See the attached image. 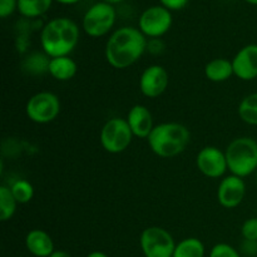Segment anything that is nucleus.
Instances as JSON below:
<instances>
[{
    "label": "nucleus",
    "mask_w": 257,
    "mask_h": 257,
    "mask_svg": "<svg viewBox=\"0 0 257 257\" xmlns=\"http://www.w3.org/2000/svg\"><path fill=\"white\" fill-rule=\"evenodd\" d=\"M147 38L138 28H119L109 35L105 43V60L114 69H127L147 52Z\"/></svg>",
    "instance_id": "obj_1"
},
{
    "label": "nucleus",
    "mask_w": 257,
    "mask_h": 257,
    "mask_svg": "<svg viewBox=\"0 0 257 257\" xmlns=\"http://www.w3.org/2000/svg\"><path fill=\"white\" fill-rule=\"evenodd\" d=\"M80 30L69 18H54L43 27L40 45L49 58L69 55L79 43Z\"/></svg>",
    "instance_id": "obj_2"
},
{
    "label": "nucleus",
    "mask_w": 257,
    "mask_h": 257,
    "mask_svg": "<svg viewBox=\"0 0 257 257\" xmlns=\"http://www.w3.org/2000/svg\"><path fill=\"white\" fill-rule=\"evenodd\" d=\"M190 141V130L178 122L156 124L147 138L151 151L161 158L177 157L187 148Z\"/></svg>",
    "instance_id": "obj_3"
},
{
    "label": "nucleus",
    "mask_w": 257,
    "mask_h": 257,
    "mask_svg": "<svg viewBox=\"0 0 257 257\" xmlns=\"http://www.w3.org/2000/svg\"><path fill=\"white\" fill-rule=\"evenodd\" d=\"M225 153L231 175L245 178L257 172V141L253 138H235Z\"/></svg>",
    "instance_id": "obj_4"
},
{
    "label": "nucleus",
    "mask_w": 257,
    "mask_h": 257,
    "mask_svg": "<svg viewBox=\"0 0 257 257\" xmlns=\"http://www.w3.org/2000/svg\"><path fill=\"white\" fill-rule=\"evenodd\" d=\"M133 133L125 118L108 119L100 130L99 141L103 150L110 155H118L127 150L133 141Z\"/></svg>",
    "instance_id": "obj_5"
},
{
    "label": "nucleus",
    "mask_w": 257,
    "mask_h": 257,
    "mask_svg": "<svg viewBox=\"0 0 257 257\" xmlns=\"http://www.w3.org/2000/svg\"><path fill=\"white\" fill-rule=\"evenodd\" d=\"M117 19V13L112 4L99 2L92 5L85 12L82 20V28L90 38H100L113 29Z\"/></svg>",
    "instance_id": "obj_6"
},
{
    "label": "nucleus",
    "mask_w": 257,
    "mask_h": 257,
    "mask_svg": "<svg viewBox=\"0 0 257 257\" xmlns=\"http://www.w3.org/2000/svg\"><path fill=\"white\" fill-rule=\"evenodd\" d=\"M60 99L57 94L48 90L35 93L28 99L25 114L37 124H48L57 119L60 113Z\"/></svg>",
    "instance_id": "obj_7"
},
{
    "label": "nucleus",
    "mask_w": 257,
    "mask_h": 257,
    "mask_svg": "<svg viewBox=\"0 0 257 257\" xmlns=\"http://www.w3.org/2000/svg\"><path fill=\"white\" fill-rule=\"evenodd\" d=\"M140 246L145 257H172L176 242L166 228L151 226L141 233Z\"/></svg>",
    "instance_id": "obj_8"
},
{
    "label": "nucleus",
    "mask_w": 257,
    "mask_h": 257,
    "mask_svg": "<svg viewBox=\"0 0 257 257\" xmlns=\"http://www.w3.org/2000/svg\"><path fill=\"white\" fill-rule=\"evenodd\" d=\"M172 13L162 5L150 7L141 14L138 29L150 39H161L172 27Z\"/></svg>",
    "instance_id": "obj_9"
},
{
    "label": "nucleus",
    "mask_w": 257,
    "mask_h": 257,
    "mask_svg": "<svg viewBox=\"0 0 257 257\" xmlns=\"http://www.w3.org/2000/svg\"><path fill=\"white\" fill-rule=\"evenodd\" d=\"M197 170L205 177L223 178L228 171L226 153L215 146H206L196 156Z\"/></svg>",
    "instance_id": "obj_10"
},
{
    "label": "nucleus",
    "mask_w": 257,
    "mask_h": 257,
    "mask_svg": "<svg viewBox=\"0 0 257 257\" xmlns=\"http://www.w3.org/2000/svg\"><path fill=\"white\" fill-rule=\"evenodd\" d=\"M170 84V75L165 67L152 64L146 68L140 77V90L145 97L158 98L166 92Z\"/></svg>",
    "instance_id": "obj_11"
},
{
    "label": "nucleus",
    "mask_w": 257,
    "mask_h": 257,
    "mask_svg": "<svg viewBox=\"0 0 257 257\" xmlns=\"http://www.w3.org/2000/svg\"><path fill=\"white\" fill-rule=\"evenodd\" d=\"M246 195L245 180L238 176L228 175L221 178L217 187V201L223 208L232 210L242 203Z\"/></svg>",
    "instance_id": "obj_12"
},
{
    "label": "nucleus",
    "mask_w": 257,
    "mask_h": 257,
    "mask_svg": "<svg viewBox=\"0 0 257 257\" xmlns=\"http://www.w3.org/2000/svg\"><path fill=\"white\" fill-rule=\"evenodd\" d=\"M233 74L243 82L257 78V44H247L241 48L232 58Z\"/></svg>",
    "instance_id": "obj_13"
},
{
    "label": "nucleus",
    "mask_w": 257,
    "mask_h": 257,
    "mask_svg": "<svg viewBox=\"0 0 257 257\" xmlns=\"http://www.w3.org/2000/svg\"><path fill=\"white\" fill-rule=\"evenodd\" d=\"M133 136L141 140H147L155 128L153 115L151 110L143 104H136L128 110L125 117Z\"/></svg>",
    "instance_id": "obj_14"
},
{
    "label": "nucleus",
    "mask_w": 257,
    "mask_h": 257,
    "mask_svg": "<svg viewBox=\"0 0 257 257\" xmlns=\"http://www.w3.org/2000/svg\"><path fill=\"white\" fill-rule=\"evenodd\" d=\"M25 247L35 257H49L55 251L52 236L40 228H34L27 233Z\"/></svg>",
    "instance_id": "obj_15"
},
{
    "label": "nucleus",
    "mask_w": 257,
    "mask_h": 257,
    "mask_svg": "<svg viewBox=\"0 0 257 257\" xmlns=\"http://www.w3.org/2000/svg\"><path fill=\"white\" fill-rule=\"evenodd\" d=\"M78 72V65L70 55L50 58L48 73L58 82H68L73 79Z\"/></svg>",
    "instance_id": "obj_16"
},
{
    "label": "nucleus",
    "mask_w": 257,
    "mask_h": 257,
    "mask_svg": "<svg viewBox=\"0 0 257 257\" xmlns=\"http://www.w3.org/2000/svg\"><path fill=\"white\" fill-rule=\"evenodd\" d=\"M205 75L210 82L222 83L230 79L233 74L232 62L226 58H215L205 67Z\"/></svg>",
    "instance_id": "obj_17"
},
{
    "label": "nucleus",
    "mask_w": 257,
    "mask_h": 257,
    "mask_svg": "<svg viewBox=\"0 0 257 257\" xmlns=\"http://www.w3.org/2000/svg\"><path fill=\"white\" fill-rule=\"evenodd\" d=\"M54 0H18V12L27 19H35L44 15Z\"/></svg>",
    "instance_id": "obj_18"
},
{
    "label": "nucleus",
    "mask_w": 257,
    "mask_h": 257,
    "mask_svg": "<svg viewBox=\"0 0 257 257\" xmlns=\"http://www.w3.org/2000/svg\"><path fill=\"white\" fill-rule=\"evenodd\" d=\"M205 243L197 237H187L176 243L172 257H205Z\"/></svg>",
    "instance_id": "obj_19"
},
{
    "label": "nucleus",
    "mask_w": 257,
    "mask_h": 257,
    "mask_svg": "<svg viewBox=\"0 0 257 257\" xmlns=\"http://www.w3.org/2000/svg\"><path fill=\"white\" fill-rule=\"evenodd\" d=\"M237 113L242 122L257 127V92L242 98L238 104Z\"/></svg>",
    "instance_id": "obj_20"
},
{
    "label": "nucleus",
    "mask_w": 257,
    "mask_h": 257,
    "mask_svg": "<svg viewBox=\"0 0 257 257\" xmlns=\"http://www.w3.org/2000/svg\"><path fill=\"white\" fill-rule=\"evenodd\" d=\"M18 205L19 203L15 200L9 186H0V220L3 222L12 220L17 212Z\"/></svg>",
    "instance_id": "obj_21"
},
{
    "label": "nucleus",
    "mask_w": 257,
    "mask_h": 257,
    "mask_svg": "<svg viewBox=\"0 0 257 257\" xmlns=\"http://www.w3.org/2000/svg\"><path fill=\"white\" fill-rule=\"evenodd\" d=\"M50 58L44 52L30 53L23 62V69L29 74H44L48 73Z\"/></svg>",
    "instance_id": "obj_22"
},
{
    "label": "nucleus",
    "mask_w": 257,
    "mask_h": 257,
    "mask_svg": "<svg viewBox=\"0 0 257 257\" xmlns=\"http://www.w3.org/2000/svg\"><path fill=\"white\" fill-rule=\"evenodd\" d=\"M13 195L19 205L29 203L34 197V187L32 183L27 180H18L10 186Z\"/></svg>",
    "instance_id": "obj_23"
},
{
    "label": "nucleus",
    "mask_w": 257,
    "mask_h": 257,
    "mask_svg": "<svg viewBox=\"0 0 257 257\" xmlns=\"http://www.w3.org/2000/svg\"><path fill=\"white\" fill-rule=\"evenodd\" d=\"M208 257H241V253L233 246L226 242H220L211 248Z\"/></svg>",
    "instance_id": "obj_24"
},
{
    "label": "nucleus",
    "mask_w": 257,
    "mask_h": 257,
    "mask_svg": "<svg viewBox=\"0 0 257 257\" xmlns=\"http://www.w3.org/2000/svg\"><path fill=\"white\" fill-rule=\"evenodd\" d=\"M241 235L243 240L257 241V217L247 218L241 226Z\"/></svg>",
    "instance_id": "obj_25"
},
{
    "label": "nucleus",
    "mask_w": 257,
    "mask_h": 257,
    "mask_svg": "<svg viewBox=\"0 0 257 257\" xmlns=\"http://www.w3.org/2000/svg\"><path fill=\"white\" fill-rule=\"evenodd\" d=\"M18 10V0H0V18L7 19Z\"/></svg>",
    "instance_id": "obj_26"
},
{
    "label": "nucleus",
    "mask_w": 257,
    "mask_h": 257,
    "mask_svg": "<svg viewBox=\"0 0 257 257\" xmlns=\"http://www.w3.org/2000/svg\"><path fill=\"white\" fill-rule=\"evenodd\" d=\"M160 3L170 12H178L188 4V0H160Z\"/></svg>",
    "instance_id": "obj_27"
},
{
    "label": "nucleus",
    "mask_w": 257,
    "mask_h": 257,
    "mask_svg": "<svg viewBox=\"0 0 257 257\" xmlns=\"http://www.w3.org/2000/svg\"><path fill=\"white\" fill-rule=\"evenodd\" d=\"M165 50V43L161 39H151L147 43V52L153 55L162 54Z\"/></svg>",
    "instance_id": "obj_28"
},
{
    "label": "nucleus",
    "mask_w": 257,
    "mask_h": 257,
    "mask_svg": "<svg viewBox=\"0 0 257 257\" xmlns=\"http://www.w3.org/2000/svg\"><path fill=\"white\" fill-rule=\"evenodd\" d=\"M242 252L247 256L257 255V241H247L243 240L242 242Z\"/></svg>",
    "instance_id": "obj_29"
},
{
    "label": "nucleus",
    "mask_w": 257,
    "mask_h": 257,
    "mask_svg": "<svg viewBox=\"0 0 257 257\" xmlns=\"http://www.w3.org/2000/svg\"><path fill=\"white\" fill-rule=\"evenodd\" d=\"M49 257H73L70 255L69 252H67V251H62V250H55L54 252L52 253Z\"/></svg>",
    "instance_id": "obj_30"
},
{
    "label": "nucleus",
    "mask_w": 257,
    "mask_h": 257,
    "mask_svg": "<svg viewBox=\"0 0 257 257\" xmlns=\"http://www.w3.org/2000/svg\"><path fill=\"white\" fill-rule=\"evenodd\" d=\"M87 257H109L107 253L102 252V251H92L87 255Z\"/></svg>",
    "instance_id": "obj_31"
},
{
    "label": "nucleus",
    "mask_w": 257,
    "mask_h": 257,
    "mask_svg": "<svg viewBox=\"0 0 257 257\" xmlns=\"http://www.w3.org/2000/svg\"><path fill=\"white\" fill-rule=\"evenodd\" d=\"M55 2L60 3V4H64V5H72V4H75V3L80 2V0H55Z\"/></svg>",
    "instance_id": "obj_32"
},
{
    "label": "nucleus",
    "mask_w": 257,
    "mask_h": 257,
    "mask_svg": "<svg viewBox=\"0 0 257 257\" xmlns=\"http://www.w3.org/2000/svg\"><path fill=\"white\" fill-rule=\"evenodd\" d=\"M102 2H105V3H108V4L114 5V4H118V3L123 2V0H102Z\"/></svg>",
    "instance_id": "obj_33"
},
{
    "label": "nucleus",
    "mask_w": 257,
    "mask_h": 257,
    "mask_svg": "<svg viewBox=\"0 0 257 257\" xmlns=\"http://www.w3.org/2000/svg\"><path fill=\"white\" fill-rule=\"evenodd\" d=\"M243 2L248 3V4L251 5H257V0H243Z\"/></svg>",
    "instance_id": "obj_34"
},
{
    "label": "nucleus",
    "mask_w": 257,
    "mask_h": 257,
    "mask_svg": "<svg viewBox=\"0 0 257 257\" xmlns=\"http://www.w3.org/2000/svg\"><path fill=\"white\" fill-rule=\"evenodd\" d=\"M256 188H257V172H256Z\"/></svg>",
    "instance_id": "obj_35"
}]
</instances>
